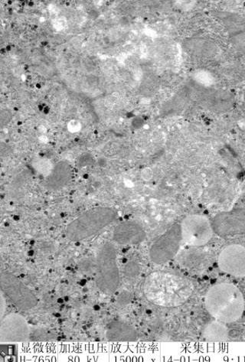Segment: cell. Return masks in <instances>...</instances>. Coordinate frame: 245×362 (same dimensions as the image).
<instances>
[{
  "mask_svg": "<svg viewBox=\"0 0 245 362\" xmlns=\"http://www.w3.org/2000/svg\"><path fill=\"white\" fill-rule=\"evenodd\" d=\"M146 299L164 308H176L191 299L195 286L188 278L166 272L149 274L143 284Z\"/></svg>",
  "mask_w": 245,
  "mask_h": 362,
  "instance_id": "6da1fadb",
  "label": "cell"
},
{
  "mask_svg": "<svg viewBox=\"0 0 245 362\" xmlns=\"http://www.w3.org/2000/svg\"><path fill=\"white\" fill-rule=\"evenodd\" d=\"M205 306L215 320L230 324L238 322L243 317L244 298L237 286L220 283L212 286L206 292Z\"/></svg>",
  "mask_w": 245,
  "mask_h": 362,
  "instance_id": "7a4b0ae2",
  "label": "cell"
},
{
  "mask_svg": "<svg viewBox=\"0 0 245 362\" xmlns=\"http://www.w3.org/2000/svg\"><path fill=\"white\" fill-rule=\"evenodd\" d=\"M118 218L115 209L108 207L93 208L72 221L65 230V235L72 241H81L99 233L114 223Z\"/></svg>",
  "mask_w": 245,
  "mask_h": 362,
  "instance_id": "3957f363",
  "label": "cell"
},
{
  "mask_svg": "<svg viewBox=\"0 0 245 362\" xmlns=\"http://www.w3.org/2000/svg\"><path fill=\"white\" fill-rule=\"evenodd\" d=\"M96 284L103 293L112 294L120 284L118 253L114 245H103L99 250L96 261Z\"/></svg>",
  "mask_w": 245,
  "mask_h": 362,
  "instance_id": "277c9868",
  "label": "cell"
},
{
  "mask_svg": "<svg viewBox=\"0 0 245 362\" xmlns=\"http://www.w3.org/2000/svg\"><path fill=\"white\" fill-rule=\"evenodd\" d=\"M1 292L18 310L28 311L36 308L38 298L29 286L16 276L8 272H2L0 276Z\"/></svg>",
  "mask_w": 245,
  "mask_h": 362,
  "instance_id": "5b68a950",
  "label": "cell"
},
{
  "mask_svg": "<svg viewBox=\"0 0 245 362\" xmlns=\"http://www.w3.org/2000/svg\"><path fill=\"white\" fill-rule=\"evenodd\" d=\"M183 243L181 223L169 227L150 247L149 258L156 264H164L177 255Z\"/></svg>",
  "mask_w": 245,
  "mask_h": 362,
  "instance_id": "8992f818",
  "label": "cell"
},
{
  "mask_svg": "<svg viewBox=\"0 0 245 362\" xmlns=\"http://www.w3.org/2000/svg\"><path fill=\"white\" fill-rule=\"evenodd\" d=\"M183 243L191 247H203L214 235L212 223L202 215H190L181 223Z\"/></svg>",
  "mask_w": 245,
  "mask_h": 362,
  "instance_id": "52a82bcc",
  "label": "cell"
},
{
  "mask_svg": "<svg viewBox=\"0 0 245 362\" xmlns=\"http://www.w3.org/2000/svg\"><path fill=\"white\" fill-rule=\"evenodd\" d=\"M214 233L222 238L243 235L245 232L244 209L218 213L211 221Z\"/></svg>",
  "mask_w": 245,
  "mask_h": 362,
  "instance_id": "ba28073f",
  "label": "cell"
},
{
  "mask_svg": "<svg viewBox=\"0 0 245 362\" xmlns=\"http://www.w3.org/2000/svg\"><path fill=\"white\" fill-rule=\"evenodd\" d=\"M30 329L29 324L23 315L11 313L1 319L0 322V342L18 343L30 340Z\"/></svg>",
  "mask_w": 245,
  "mask_h": 362,
  "instance_id": "9c48e42d",
  "label": "cell"
},
{
  "mask_svg": "<svg viewBox=\"0 0 245 362\" xmlns=\"http://www.w3.org/2000/svg\"><path fill=\"white\" fill-rule=\"evenodd\" d=\"M218 266L224 274L240 278L244 277V247L239 244L226 246L219 255Z\"/></svg>",
  "mask_w": 245,
  "mask_h": 362,
  "instance_id": "30bf717a",
  "label": "cell"
},
{
  "mask_svg": "<svg viewBox=\"0 0 245 362\" xmlns=\"http://www.w3.org/2000/svg\"><path fill=\"white\" fill-rule=\"evenodd\" d=\"M147 238L144 228L136 221L120 223L113 232V239L122 246H135L143 243Z\"/></svg>",
  "mask_w": 245,
  "mask_h": 362,
  "instance_id": "8fae6325",
  "label": "cell"
},
{
  "mask_svg": "<svg viewBox=\"0 0 245 362\" xmlns=\"http://www.w3.org/2000/svg\"><path fill=\"white\" fill-rule=\"evenodd\" d=\"M109 341L128 342L139 339L137 330L131 325L120 321H113L108 325L106 331Z\"/></svg>",
  "mask_w": 245,
  "mask_h": 362,
  "instance_id": "7c38bea8",
  "label": "cell"
},
{
  "mask_svg": "<svg viewBox=\"0 0 245 362\" xmlns=\"http://www.w3.org/2000/svg\"><path fill=\"white\" fill-rule=\"evenodd\" d=\"M72 177V170L68 164L59 163L47 176L45 187L51 191L60 190L67 185Z\"/></svg>",
  "mask_w": 245,
  "mask_h": 362,
  "instance_id": "4fadbf2b",
  "label": "cell"
},
{
  "mask_svg": "<svg viewBox=\"0 0 245 362\" xmlns=\"http://www.w3.org/2000/svg\"><path fill=\"white\" fill-rule=\"evenodd\" d=\"M229 336V332L226 325L217 320L207 324L203 331L204 339L212 342L226 341Z\"/></svg>",
  "mask_w": 245,
  "mask_h": 362,
  "instance_id": "5bb4252c",
  "label": "cell"
},
{
  "mask_svg": "<svg viewBox=\"0 0 245 362\" xmlns=\"http://www.w3.org/2000/svg\"><path fill=\"white\" fill-rule=\"evenodd\" d=\"M139 265L134 262L127 263L125 268V274L128 277H135L139 274Z\"/></svg>",
  "mask_w": 245,
  "mask_h": 362,
  "instance_id": "9a60e30c",
  "label": "cell"
},
{
  "mask_svg": "<svg viewBox=\"0 0 245 362\" xmlns=\"http://www.w3.org/2000/svg\"><path fill=\"white\" fill-rule=\"evenodd\" d=\"M4 294L1 292V301H0V318H3L5 315V310H6V305L4 299Z\"/></svg>",
  "mask_w": 245,
  "mask_h": 362,
  "instance_id": "2e32d148",
  "label": "cell"
}]
</instances>
